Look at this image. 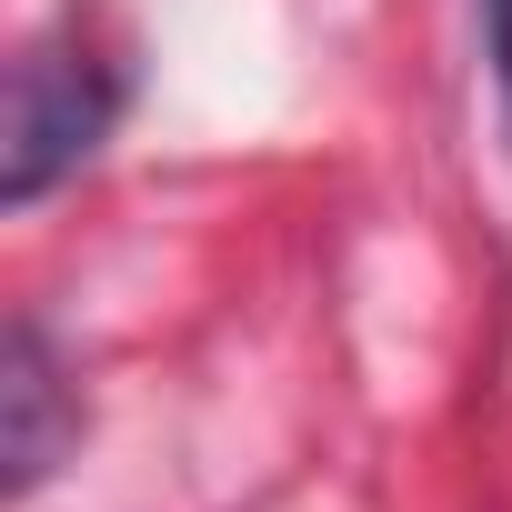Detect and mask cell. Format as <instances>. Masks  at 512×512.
Segmentation results:
<instances>
[{
    "mask_svg": "<svg viewBox=\"0 0 512 512\" xmlns=\"http://www.w3.org/2000/svg\"><path fill=\"white\" fill-rule=\"evenodd\" d=\"M121 101H131V81H121V61H101L81 41V21L21 41V61H11V141H0V201L31 211L51 181H71L111 141Z\"/></svg>",
    "mask_w": 512,
    "mask_h": 512,
    "instance_id": "6da1fadb",
    "label": "cell"
},
{
    "mask_svg": "<svg viewBox=\"0 0 512 512\" xmlns=\"http://www.w3.org/2000/svg\"><path fill=\"white\" fill-rule=\"evenodd\" d=\"M71 442H81V392H71L51 332L41 322H11V342H0V492L31 502L61 472Z\"/></svg>",
    "mask_w": 512,
    "mask_h": 512,
    "instance_id": "7a4b0ae2",
    "label": "cell"
},
{
    "mask_svg": "<svg viewBox=\"0 0 512 512\" xmlns=\"http://www.w3.org/2000/svg\"><path fill=\"white\" fill-rule=\"evenodd\" d=\"M482 51H492V91H502V121H512V0H482Z\"/></svg>",
    "mask_w": 512,
    "mask_h": 512,
    "instance_id": "3957f363",
    "label": "cell"
}]
</instances>
